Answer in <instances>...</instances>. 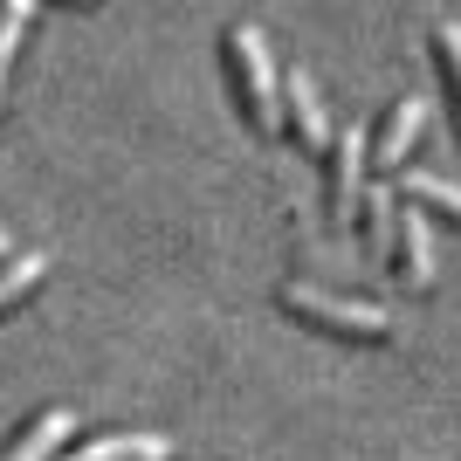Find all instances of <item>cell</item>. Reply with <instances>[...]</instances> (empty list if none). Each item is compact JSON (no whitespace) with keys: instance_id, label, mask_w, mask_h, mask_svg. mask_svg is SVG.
Returning a JSON list of instances; mask_svg holds the SVG:
<instances>
[{"instance_id":"6da1fadb","label":"cell","mask_w":461,"mask_h":461,"mask_svg":"<svg viewBox=\"0 0 461 461\" xmlns=\"http://www.w3.org/2000/svg\"><path fill=\"white\" fill-rule=\"evenodd\" d=\"M221 62H228V90H234V104L249 111L255 131H283V69H276V56H269V35H262L255 21L234 14L228 28H221Z\"/></svg>"},{"instance_id":"7a4b0ae2","label":"cell","mask_w":461,"mask_h":461,"mask_svg":"<svg viewBox=\"0 0 461 461\" xmlns=\"http://www.w3.org/2000/svg\"><path fill=\"white\" fill-rule=\"evenodd\" d=\"M276 303L310 317V324H324V330H338V338H366V345H385V338H393V310L366 303V296H330V289H317V283H283Z\"/></svg>"},{"instance_id":"3957f363","label":"cell","mask_w":461,"mask_h":461,"mask_svg":"<svg viewBox=\"0 0 461 461\" xmlns=\"http://www.w3.org/2000/svg\"><path fill=\"white\" fill-rule=\"evenodd\" d=\"M330 221L338 228H351L358 213H366V166H372V138H366V124H338L330 131Z\"/></svg>"},{"instance_id":"277c9868","label":"cell","mask_w":461,"mask_h":461,"mask_svg":"<svg viewBox=\"0 0 461 461\" xmlns=\"http://www.w3.org/2000/svg\"><path fill=\"white\" fill-rule=\"evenodd\" d=\"M283 131L303 145V152H330V124L324 117V96H317V77H310L303 62L296 69H283Z\"/></svg>"},{"instance_id":"5b68a950","label":"cell","mask_w":461,"mask_h":461,"mask_svg":"<svg viewBox=\"0 0 461 461\" xmlns=\"http://www.w3.org/2000/svg\"><path fill=\"white\" fill-rule=\"evenodd\" d=\"M62 447H77V406H41L0 441V461H62Z\"/></svg>"},{"instance_id":"8992f818","label":"cell","mask_w":461,"mask_h":461,"mask_svg":"<svg viewBox=\"0 0 461 461\" xmlns=\"http://www.w3.org/2000/svg\"><path fill=\"white\" fill-rule=\"evenodd\" d=\"M62 461H179V441L158 427H117V434H90V441L62 447Z\"/></svg>"},{"instance_id":"52a82bcc","label":"cell","mask_w":461,"mask_h":461,"mask_svg":"<svg viewBox=\"0 0 461 461\" xmlns=\"http://www.w3.org/2000/svg\"><path fill=\"white\" fill-rule=\"evenodd\" d=\"M393 269L406 289L434 283V228H427V207H413V200L400 207V228H393Z\"/></svg>"},{"instance_id":"ba28073f","label":"cell","mask_w":461,"mask_h":461,"mask_svg":"<svg viewBox=\"0 0 461 461\" xmlns=\"http://www.w3.org/2000/svg\"><path fill=\"white\" fill-rule=\"evenodd\" d=\"M420 124H427V96H413V90H400L393 104H385V117H379V138H372V166H400L406 158V145L420 138Z\"/></svg>"},{"instance_id":"9c48e42d","label":"cell","mask_w":461,"mask_h":461,"mask_svg":"<svg viewBox=\"0 0 461 461\" xmlns=\"http://www.w3.org/2000/svg\"><path fill=\"white\" fill-rule=\"evenodd\" d=\"M358 228H366V255H372V262H385V255H393V228H400V193H393V179L366 186V213H358Z\"/></svg>"},{"instance_id":"30bf717a","label":"cell","mask_w":461,"mask_h":461,"mask_svg":"<svg viewBox=\"0 0 461 461\" xmlns=\"http://www.w3.org/2000/svg\"><path fill=\"white\" fill-rule=\"evenodd\" d=\"M41 276H49V249H14L7 262H0V317L21 303V296H35Z\"/></svg>"},{"instance_id":"8fae6325","label":"cell","mask_w":461,"mask_h":461,"mask_svg":"<svg viewBox=\"0 0 461 461\" xmlns=\"http://www.w3.org/2000/svg\"><path fill=\"white\" fill-rule=\"evenodd\" d=\"M35 28V0H0V96H7V77H14L21 35Z\"/></svg>"},{"instance_id":"7c38bea8","label":"cell","mask_w":461,"mask_h":461,"mask_svg":"<svg viewBox=\"0 0 461 461\" xmlns=\"http://www.w3.org/2000/svg\"><path fill=\"white\" fill-rule=\"evenodd\" d=\"M406 200L461 221V179H447V173H427V166H420V173H406Z\"/></svg>"},{"instance_id":"4fadbf2b","label":"cell","mask_w":461,"mask_h":461,"mask_svg":"<svg viewBox=\"0 0 461 461\" xmlns=\"http://www.w3.org/2000/svg\"><path fill=\"white\" fill-rule=\"evenodd\" d=\"M434 62H441L447 96H455V117H461V14H434Z\"/></svg>"},{"instance_id":"5bb4252c","label":"cell","mask_w":461,"mask_h":461,"mask_svg":"<svg viewBox=\"0 0 461 461\" xmlns=\"http://www.w3.org/2000/svg\"><path fill=\"white\" fill-rule=\"evenodd\" d=\"M228 461H255V455H228Z\"/></svg>"}]
</instances>
